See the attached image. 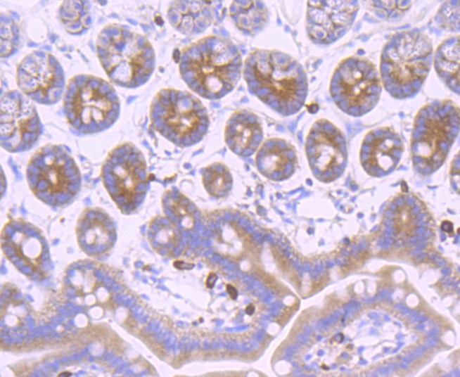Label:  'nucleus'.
Returning a JSON list of instances; mask_svg holds the SVG:
<instances>
[{"label":"nucleus","instance_id":"1","mask_svg":"<svg viewBox=\"0 0 460 377\" xmlns=\"http://www.w3.org/2000/svg\"><path fill=\"white\" fill-rule=\"evenodd\" d=\"M181 77L200 96L219 99L231 91L240 79L241 53L229 39L206 36L181 49L178 56Z\"/></svg>","mask_w":460,"mask_h":377},{"label":"nucleus","instance_id":"2","mask_svg":"<svg viewBox=\"0 0 460 377\" xmlns=\"http://www.w3.org/2000/svg\"><path fill=\"white\" fill-rule=\"evenodd\" d=\"M243 74L250 91L280 114L298 112L307 95L302 66L287 53L258 49L246 57Z\"/></svg>","mask_w":460,"mask_h":377},{"label":"nucleus","instance_id":"3","mask_svg":"<svg viewBox=\"0 0 460 377\" xmlns=\"http://www.w3.org/2000/svg\"><path fill=\"white\" fill-rule=\"evenodd\" d=\"M433 46L429 37L419 30L394 34L384 45L380 63L385 90L394 98L415 96L430 71Z\"/></svg>","mask_w":460,"mask_h":377},{"label":"nucleus","instance_id":"4","mask_svg":"<svg viewBox=\"0 0 460 377\" xmlns=\"http://www.w3.org/2000/svg\"><path fill=\"white\" fill-rule=\"evenodd\" d=\"M96 50L100 63L116 85L135 88L153 72L155 52L148 39L128 27L113 23L99 32Z\"/></svg>","mask_w":460,"mask_h":377},{"label":"nucleus","instance_id":"5","mask_svg":"<svg viewBox=\"0 0 460 377\" xmlns=\"http://www.w3.org/2000/svg\"><path fill=\"white\" fill-rule=\"evenodd\" d=\"M459 129V107L450 100L434 101L416 115L411 151L416 170L435 172L445 162Z\"/></svg>","mask_w":460,"mask_h":377},{"label":"nucleus","instance_id":"6","mask_svg":"<svg viewBox=\"0 0 460 377\" xmlns=\"http://www.w3.org/2000/svg\"><path fill=\"white\" fill-rule=\"evenodd\" d=\"M63 110L76 132L90 134L110 127L120 113L116 91L106 80L91 75H78L68 82Z\"/></svg>","mask_w":460,"mask_h":377},{"label":"nucleus","instance_id":"7","mask_svg":"<svg viewBox=\"0 0 460 377\" xmlns=\"http://www.w3.org/2000/svg\"><path fill=\"white\" fill-rule=\"evenodd\" d=\"M150 117L153 127L180 147L200 141L209 126L207 111L200 100L189 91L172 88L155 94Z\"/></svg>","mask_w":460,"mask_h":377},{"label":"nucleus","instance_id":"8","mask_svg":"<svg viewBox=\"0 0 460 377\" xmlns=\"http://www.w3.org/2000/svg\"><path fill=\"white\" fill-rule=\"evenodd\" d=\"M27 180L38 199L56 207L69 205L81 186L75 160L60 144H46L34 153L27 165Z\"/></svg>","mask_w":460,"mask_h":377},{"label":"nucleus","instance_id":"9","mask_svg":"<svg viewBox=\"0 0 460 377\" xmlns=\"http://www.w3.org/2000/svg\"><path fill=\"white\" fill-rule=\"evenodd\" d=\"M101 177L108 194L123 213L134 212L143 203L148 186L146 163L132 143H122L109 153Z\"/></svg>","mask_w":460,"mask_h":377},{"label":"nucleus","instance_id":"10","mask_svg":"<svg viewBox=\"0 0 460 377\" xmlns=\"http://www.w3.org/2000/svg\"><path fill=\"white\" fill-rule=\"evenodd\" d=\"M381 91L378 72L374 64L364 58L344 59L331 79V98L341 110L352 116H362L371 110Z\"/></svg>","mask_w":460,"mask_h":377},{"label":"nucleus","instance_id":"11","mask_svg":"<svg viewBox=\"0 0 460 377\" xmlns=\"http://www.w3.org/2000/svg\"><path fill=\"white\" fill-rule=\"evenodd\" d=\"M1 145L6 151L30 150L41 134V124L31 99L20 91L4 93L1 98Z\"/></svg>","mask_w":460,"mask_h":377},{"label":"nucleus","instance_id":"12","mask_svg":"<svg viewBox=\"0 0 460 377\" xmlns=\"http://www.w3.org/2000/svg\"><path fill=\"white\" fill-rule=\"evenodd\" d=\"M16 82L20 91L30 99L53 104L60 100L63 91V70L51 53L34 51L18 64Z\"/></svg>","mask_w":460,"mask_h":377},{"label":"nucleus","instance_id":"13","mask_svg":"<svg viewBox=\"0 0 460 377\" xmlns=\"http://www.w3.org/2000/svg\"><path fill=\"white\" fill-rule=\"evenodd\" d=\"M306 154L314 177L331 182L343 172L347 160L346 141L341 131L326 120H317L306 139Z\"/></svg>","mask_w":460,"mask_h":377},{"label":"nucleus","instance_id":"14","mask_svg":"<svg viewBox=\"0 0 460 377\" xmlns=\"http://www.w3.org/2000/svg\"><path fill=\"white\" fill-rule=\"evenodd\" d=\"M357 1H308L306 29L314 43L328 44L344 36L352 27Z\"/></svg>","mask_w":460,"mask_h":377},{"label":"nucleus","instance_id":"15","mask_svg":"<svg viewBox=\"0 0 460 377\" xmlns=\"http://www.w3.org/2000/svg\"><path fill=\"white\" fill-rule=\"evenodd\" d=\"M403 153L399 135L390 127H378L364 137L360 150V161L371 176L381 177L392 172Z\"/></svg>","mask_w":460,"mask_h":377},{"label":"nucleus","instance_id":"16","mask_svg":"<svg viewBox=\"0 0 460 377\" xmlns=\"http://www.w3.org/2000/svg\"><path fill=\"white\" fill-rule=\"evenodd\" d=\"M256 165L260 172L273 181L290 177L295 170L296 153L293 146L279 138L267 140L258 150Z\"/></svg>","mask_w":460,"mask_h":377},{"label":"nucleus","instance_id":"17","mask_svg":"<svg viewBox=\"0 0 460 377\" xmlns=\"http://www.w3.org/2000/svg\"><path fill=\"white\" fill-rule=\"evenodd\" d=\"M225 142L238 155L249 156L260 146L263 132L257 117L253 113L241 110L235 112L225 127Z\"/></svg>","mask_w":460,"mask_h":377},{"label":"nucleus","instance_id":"18","mask_svg":"<svg viewBox=\"0 0 460 377\" xmlns=\"http://www.w3.org/2000/svg\"><path fill=\"white\" fill-rule=\"evenodd\" d=\"M213 18L212 1H175L168 11L171 25L185 34L203 32L210 25Z\"/></svg>","mask_w":460,"mask_h":377},{"label":"nucleus","instance_id":"19","mask_svg":"<svg viewBox=\"0 0 460 377\" xmlns=\"http://www.w3.org/2000/svg\"><path fill=\"white\" fill-rule=\"evenodd\" d=\"M78 238L89 252L108 248L113 238V227L109 217L100 209L85 210L79 221Z\"/></svg>","mask_w":460,"mask_h":377},{"label":"nucleus","instance_id":"20","mask_svg":"<svg viewBox=\"0 0 460 377\" xmlns=\"http://www.w3.org/2000/svg\"><path fill=\"white\" fill-rule=\"evenodd\" d=\"M434 67L439 77L453 92L459 94V37H451L437 48Z\"/></svg>","mask_w":460,"mask_h":377},{"label":"nucleus","instance_id":"21","mask_svg":"<svg viewBox=\"0 0 460 377\" xmlns=\"http://www.w3.org/2000/svg\"><path fill=\"white\" fill-rule=\"evenodd\" d=\"M229 12L236 26L250 34L262 30L268 20L267 7L262 1H234Z\"/></svg>","mask_w":460,"mask_h":377},{"label":"nucleus","instance_id":"22","mask_svg":"<svg viewBox=\"0 0 460 377\" xmlns=\"http://www.w3.org/2000/svg\"><path fill=\"white\" fill-rule=\"evenodd\" d=\"M202 180L206 191L217 198L226 196L232 187L233 179L229 169L219 162L205 168Z\"/></svg>","mask_w":460,"mask_h":377},{"label":"nucleus","instance_id":"23","mask_svg":"<svg viewBox=\"0 0 460 377\" xmlns=\"http://www.w3.org/2000/svg\"><path fill=\"white\" fill-rule=\"evenodd\" d=\"M60 20L66 30L79 33L89 25V14L83 1H64L60 8Z\"/></svg>","mask_w":460,"mask_h":377},{"label":"nucleus","instance_id":"24","mask_svg":"<svg viewBox=\"0 0 460 377\" xmlns=\"http://www.w3.org/2000/svg\"><path fill=\"white\" fill-rule=\"evenodd\" d=\"M11 248L18 257L29 264L30 263L35 264L42 253V245L39 241L23 232H18L15 235L11 242Z\"/></svg>","mask_w":460,"mask_h":377},{"label":"nucleus","instance_id":"25","mask_svg":"<svg viewBox=\"0 0 460 377\" xmlns=\"http://www.w3.org/2000/svg\"><path fill=\"white\" fill-rule=\"evenodd\" d=\"M168 206L174 215L181 219L186 226H190L193 223V212L189 200L181 195L172 196L168 200Z\"/></svg>","mask_w":460,"mask_h":377},{"label":"nucleus","instance_id":"26","mask_svg":"<svg viewBox=\"0 0 460 377\" xmlns=\"http://www.w3.org/2000/svg\"><path fill=\"white\" fill-rule=\"evenodd\" d=\"M449 3L445 4L443 8H441L437 13V23H439L442 27L448 28L456 31V27L459 29V25L456 23V20L459 22V19H456V16L459 17V10L450 14L452 11L456 8L455 4ZM456 6V7H457Z\"/></svg>","mask_w":460,"mask_h":377},{"label":"nucleus","instance_id":"27","mask_svg":"<svg viewBox=\"0 0 460 377\" xmlns=\"http://www.w3.org/2000/svg\"><path fill=\"white\" fill-rule=\"evenodd\" d=\"M178 234L172 226H164L158 234V242L162 244L170 243L175 245L178 242Z\"/></svg>","mask_w":460,"mask_h":377},{"label":"nucleus","instance_id":"28","mask_svg":"<svg viewBox=\"0 0 460 377\" xmlns=\"http://www.w3.org/2000/svg\"><path fill=\"white\" fill-rule=\"evenodd\" d=\"M217 280V276L214 272H210L205 280V286L207 288H212Z\"/></svg>","mask_w":460,"mask_h":377},{"label":"nucleus","instance_id":"29","mask_svg":"<svg viewBox=\"0 0 460 377\" xmlns=\"http://www.w3.org/2000/svg\"><path fill=\"white\" fill-rule=\"evenodd\" d=\"M226 290L227 293L229 294V297L232 300H236L237 298L238 291H237L236 288L234 286H232L231 284H229V283L226 284Z\"/></svg>","mask_w":460,"mask_h":377},{"label":"nucleus","instance_id":"30","mask_svg":"<svg viewBox=\"0 0 460 377\" xmlns=\"http://www.w3.org/2000/svg\"><path fill=\"white\" fill-rule=\"evenodd\" d=\"M174 266L179 269H190L193 268V264L183 261H174Z\"/></svg>","mask_w":460,"mask_h":377},{"label":"nucleus","instance_id":"31","mask_svg":"<svg viewBox=\"0 0 460 377\" xmlns=\"http://www.w3.org/2000/svg\"><path fill=\"white\" fill-rule=\"evenodd\" d=\"M245 312L248 315H252L255 312V307L253 305L250 304L248 305L245 309Z\"/></svg>","mask_w":460,"mask_h":377},{"label":"nucleus","instance_id":"32","mask_svg":"<svg viewBox=\"0 0 460 377\" xmlns=\"http://www.w3.org/2000/svg\"><path fill=\"white\" fill-rule=\"evenodd\" d=\"M437 342H438V340L437 338H435V337H433V338H431V339L428 340L426 341V343L429 346H434L437 343Z\"/></svg>","mask_w":460,"mask_h":377},{"label":"nucleus","instance_id":"33","mask_svg":"<svg viewBox=\"0 0 460 377\" xmlns=\"http://www.w3.org/2000/svg\"><path fill=\"white\" fill-rule=\"evenodd\" d=\"M437 335V329H433L428 334V337L433 338L435 337Z\"/></svg>","mask_w":460,"mask_h":377},{"label":"nucleus","instance_id":"34","mask_svg":"<svg viewBox=\"0 0 460 377\" xmlns=\"http://www.w3.org/2000/svg\"><path fill=\"white\" fill-rule=\"evenodd\" d=\"M379 371H380L381 373H382L385 374V375L388 374V373H389V371H388V369H383V368L382 369H379Z\"/></svg>","mask_w":460,"mask_h":377},{"label":"nucleus","instance_id":"35","mask_svg":"<svg viewBox=\"0 0 460 377\" xmlns=\"http://www.w3.org/2000/svg\"><path fill=\"white\" fill-rule=\"evenodd\" d=\"M423 328H424V326L423 324H420V325L416 326L417 329H422Z\"/></svg>","mask_w":460,"mask_h":377},{"label":"nucleus","instance_id":"36","mask_svg":"<svg viewBox=\"0 0 460 377\" xmlns=\"http://www.w3.org/2000/svg\"><path fill=\"white\" fill-rule=\"evenodd\" d=\"M400 366L404 369L407 367L404 364H400Z\"/></svg>","mask_w":460,"mask_h":377}]
</instances>
